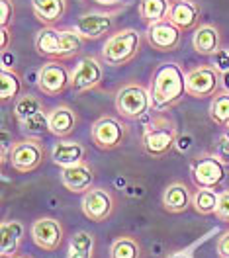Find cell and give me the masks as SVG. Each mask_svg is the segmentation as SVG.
<instances>
[{
  "instance_id": "cell-1",
  "label": "cell",
  "mask_w": 229,
  "mask_h": 258,
  "mask_svg": "<svg viewBox=\"0 0 229 258\" xmlns=\"http://www.w3.org/2000/svg\"><path fill=\"white\" fill-rule=\"evenodd\" d=\"M186 94V75L177 63H163L153 73L151 100L153 112H166Z\"/></svg>"
},
{
  "instance_id": "cell-2",
  "label": "cell",
  "mask_w": 229,
  "mask_h": 258,
  "mask_svg": "<svg viewBox=\"0 0 229 258\" xmlns=\"http://www.w3.org/2000/svg\"><path fill=\"white\" fill-rule=\"evenodd\" d=\"M179 129L175 119L164 112H155L143 129L141 147L153 159H164L177 145Z\"/></svg>"
},
{
  "instance_id": "cell-3",
  "label": "cell",
  "mask_w": 229,
  "mask_h": 258,
  "mask_svg": "<svg viewBox=\"0 0 229 258\" xmlns=\"http://www.w3.org/2000/svg\"><path fill=\"white\" fill-rule=\"evenodd\" d=\"M35 49L41 57L51 61H67L81 53L82 37L75 30H55L53 26L43 28L35 35Z\"/></svg>"
},
{
  "instance_id": "cell-4",
  "label": "cell",
  "mask_w": 229,
  "mask_h": 258,
  "mask_svg": "<svg viewBox=\"0 0 229 258\" xmlns=\"http://www.w3.org/2000/svg\"><path fill=\"white\" fill-rule=\"evenodd\" d=\"M153 110L151 90L141 84L130 82L116 92V112L124 119H141Z\"/></svg>"
},
{
  "instance_id": "cell-5",
  "label": "cell",
  "mask_w": 229,
  "mask_h": 258,
  "mask_svg": "<svg viewBox=\"0 0 229 258\" xmlns=\"http://www.w3.org/2000/svg\"><path fill=\"white\" fill-rule=\"evenodd\" d=\"M141 45V35L135 30H122L120 33H114L102 47V59L110 67H124L131 63Z\"/></svg>"
},
{
  "instance_id": "cell-6",
  "label": "cell",
  "mask_w": 229,
  "mask_h": 258,
  "mask_svg": "<svg viewBox=\"0 0 229 258\" xmlns=\"http://www.w3.org/2000/svg\"><path fill=\"white\" fill-rule=\"evenodd\" d=\"M190 176L194 180L196 188L217 190L225 180V164L213 153H204V155H200L192 161Z\"/></svg>"
},
{
  "instance_id": "cell-7",
  "label": "cell",
  "mask_w": 229,
  "mask_h": 258,
  "mask_svg": "<svg viewBox=\"0 0 229 258\" xmlns=\"http://www.w3.org/2000/svg\"><path fill=\"white\" fill-rule=\"evenodd\" d=\"M43 159H45V147L33 137L20 139L10 149V164L20 174L37 170L43 164Z\"/></svg>"
},
{
  "instance_id": "cell-8",
  "label": "cell",
  "mask_w": 229,
  "mask_h": 258,
  "mask_svg": "<svg viewBox=\"0 0 229 258\" xmlns=\"http://www.w3.org/2000/svg\"><path fill=\"white\" fill-rule=\"evenodd\" d=\"M128 135V127L112 115H104L92 123L90 129V141L100 151H114L124 145Z\"/></svg>"
},
{
  "instance_id": "cell-9",
  "label": "cell",
  "mask_w": 229,
  "mask_h": 258,
  "mask_svg": "<svg viewBox=\"0 0 229 258\" xmlns=\"http://www.w3.org/2000/svg\"><path fill=\"white\" fill-rule=\"evenodd\" d=\"M221 88V75L208 64L196 67L186 73V94L192 98L215 96Z\"/></svg>"
},
{
  "instance_id": "cell-10",
  "label": "cell",
  "mask_w": 229,
  "mask_h": 258,
  "mask_svg": "<svg viewBox=\"0 0 229 258\" xmlns=\"http://www.w3.org/2000/svg\"><path fill=\"white\" fill-rule=\"evenodd\" d=\"M30 235L35 246H39L45 252H55L65 241V229L63 223L55 217H39L30 227Z\"/></svg>"
},
{
  "instance_id": "cell-11",
  "label": "cell",
  "mask_w": 229,
  "mask_h": 258,
  "mask_svg": "<svg viewBox=\"0 0 229 258\" xmlns=\"http://www.w3.org/2000/svg\"><path fill=\"white\" fill-rule=\"evenodd\" d=\"M82 213L86 219L94 223H104L112 217L116 210V198L114 194L106 188H90L82 196Z\"/></svg>"
},
{
  "instance_id": "cell-12",
  "label": "cell",
  "mask_w": 229,
  "mask_h": 258,
  "mask_svg": "<svg viewBox=\"0 0 229 258\" xmlns=\"http://www.w3.org/2000/svg\"><path fill=\"white\" fill-rule=\"evenodd\" d=\"M37 88L51 98L59 96L67 88H71V75L65 64H61V61H49L43 64L37 75Z\"/></svg>"
},
{
  "instance_id": "cell-13",
  "label": "cell",
  "mask_w": 229,
  "mask_h": 258,
  "mask_svg": "<svg viewBox=\"0 0 229 258\" xmlns=\"http://www.w3.org/2000/svg\"><path fill=\"white\" fill-rule=\"evenodd\" d=\"M147 43L153 49L161 51V53H170V51H177L182 43V30L177 28L168 18L163 22H157L153 26H147Z\"/></svg>"
},
{
  "instance_id": "cell-14",
  "label": "cell",
  "mask_w": 229,
  "mask_h": 258,
  "mask_svg": "<svg viewBox=\"0 0 229 258\" xmlns=\"http://www.w3.org/2000/svg\"><path fill=\"white\" fill-rule=\"evenodd\" d=\"M104 67L96 57H84L71 73V88L75 92H86L102 82Z\"/></svg>"
},
{
  "instance_id": "cell-15",
  "label": "cell",
  "mask_w": 229,
  "mask_h": 258,
  "mask_svg": "<svg viewBox=\"0 0 229 258\" xmlns=\"http://www.w3.org/2000/svg\"><path fill=\"white\" fill-rule=\"evenodd\" d=\"M114 28V18L112 14H82L75 22V32L81 35L82 39H100L102 35L110 33Z\"/></svg>"
},
{
  "instance_id": "cell-16",
  "label": "cell",
  "mask_w": 229,
  "mask_h": 258,
  "mask_svg": "<svg viewBox=\"0 0 229 258\" xmlns=\"http://www.w3.org/2000/svg\"><path fill=\"white\" fill-rule=\"evenodd\" d=\"M61 182L69 192L73 194H86L92 188L94 182V172L90 168V164L82 161L73 166H65L61 172Z\"/></svg>"
},
{
  "instance_id": "cell-17",
  "label": "cell",
  "mask_w": 229,
  "mask_h": 258,
  "mask_svg": "<svg viewBox=\"0 0 229 258\" xmlns=\"http://www.w3.org/2000/svg\"><path fill=\"white\" fill-rule=\"evenodd\" d=\"M0 256L2 258H14L18 256V250L26 237V225L16 219H6L0 225Z\"/></svg>"
},
{
  "instance_id": "cell-18",
  "label": "cell",
  "mask_w": 229,
  "mask_h": 258,
  "mask_svg": "<svg viewBox=\"0 0 229 258\" xmlns=\"http://www.w3.org/2000/svg\"><path fill=\"white\" fill-rule=\"evenodd\" d=\"M168 20L182 32H192L200 28V8L190 0H173Z\"/></svg>"
},
{
  "instance_id": "cell-19",
  "label": "cell",
  "mask_w": 229,
  "mask_h": 258,
  "mask_svg": "<svg viewBox=\"0 0 229 258\" xmlns=\"http://www.w3.org/2000/svg\"><path fill=\"white\" fill-rule=\"evenodd\" d=\"M77 123H79V117L75 110H71L69 106H57L49 112V131L59 139L73 135Z\"/></svg>"
},
{
  "instance_id": "cell-20",
  "label": "cell",
  "mask_w": 229,
  "mask_h": 258,
  "mask_svg": "<svg viewBox=\"0 0 229 258\" xmlns=\"http://www.w3.org/2000/svg\"><path fill=\"white\" fill-rule=\"evenodd\" d=\"M192 196L186 184L182 182H175L170 186H166L163 194V208L168 213H184L192 206Z\"/></svg>"
},
{
  "instance_id": "cell-21",
  "label": "cell",
  "mask_w": 229,
  "mask_h": 258,
  "mask_svg": "<svg viewBox=\"0 0 229 258\" xmlns=\"http://www.w3.org/2000/svg\"><path fill=\"white\" fill-rule=\"evenodd\" d=\"M33 16L43 26L57 24L67 10V0H33L32 2Z\"/></svg>"
},
{
  "instance_id": "cell-22",
  "label": "cell",
  "mask_w": 229,
  "mask_h": 258,
  "mask_svg": "<svg viewBox=\"0 0 229 258\" xmlns=\"http://www.w3.org/2000/svg\"><path fill=\"white\" fill-rule=\"evenodd\" d=\"M51 159L61 168L79 164V162L84 161V147L81 143H75V141H59L57 145L53 147Z\"/></svg>"
},
{
  "instance_id": "cell-23",
  "label": "cell",
  "mask_w": 229,
  "mask_h": 258,
  "mask_svg": "<svg viewBox=\"0 0 229 258\" xmlns=\"http://www.w3.org/2000/svg\"><path fill=\"white\" fill-rule=\"evenodd\" d=\"M192 45L196 49V53L206 55V57H213L215 51L219 49V32L213 26H200L194 32V39Z\"/></svg>"
},
{
  "instance_id": "cell-24",
  "label": "cell",
  "mask_w": 229,
  "mask_h": 258,
  "mask_svg": "<svg viewBox=\"0 0 229 258\" xmlns=\"http://www.w3.org/2000/svg\"><path fill=\"white\" fill-rule=\"evenodd\" d=\"M94 246L96 239L88 231H79L71 237L67 258H94Z\"/></svg>"
},
{
  "instance_id": "cell-25",
  "label": "cell",
  "mask_w": 229,
  "mask_h": 258,
  "mask_svg": "<svg viewBox=\"0 0 229 258\" xmlns=\"http://www.w3.org/2000/svg\"><path fill=\"white\" fill-rule=\"evenodd\" d=\"M170 4L173 2H168V0H141L139 2V16L147 26H153V24L163 22L168 18Z\"/></svg>"
},
{
  "instance_id": "cell-26",
  "label": "cell",
  "mask_w": 229,
  "mask_h": 258,
  "mask_svg": "<svg viewBox=\"0 0 229 258\" xmlns=\"http://www.w3.org/2000/svg\"><path fill=\"white\" fill-rule=\"evenodd\" d=\"M22 77L18 75L14 69L2 67L0 71V100L8 102V100H18L22 94Z\"/></svg>"
},
{
  "instance_id": "cell-27",
  "label": "cell",
  "mask_w": 229,
  "mask_h": 258,
  "mask_svg": "<svg viewBox=\"0 0 229 258\" xmlns=\"http://www.w3.org/2000/svg\"><path fill=\"white\" fill-rule=\"evenodd\" d=\"M110 258H141V244L131 235H122L112 242Z\"/></svg>"
},
{
  "instance_id": "cell-28",
  "label": "cell",
  "mask_w": 229,
  "mask_h": 258,
  "mask_svg": "<svg viewBox=\"0 0 229 258\" xmlns=\"http://www.w3.org/2000/svg\"><path fill=\"white\" fill-rule=\"evenodd\" d=\"M210 117L215 125L227 127L229 125V92L219 90L215 96H212V106H210Z\"/></svg>"
},
{
  "instance_id": "cell-29",
  "label": "cell",
  "mask_w": 229,
  "mask_h": 258,
  "mask_svg": "<svg viewBox=\"0 0 229 258\" xmlns=\"http://www.w3.org/2000/svg\"><path fill=\"white\" fill-rule=\"evenodd\" d=\"M20 127H22V133H24L26 137L39 139V137H43L45 133H51L49 131V113L37 112L35 115L28 117L26 121H22Z\"/></svg>"
},
{
  "instance_id": "cell-30",
  "label": "cell",
  "mask_w": 229,
  "mask_h": 258,
  "mask_svg": "<svg viewBox=\"0 0 229 258\" xmlns=\"http://www.w3.org/2000/svg\"><path fill=\"white\" fill-rule=\"evenodd\" d=\"M37 112H43V104L37 96H32V94H24L16 100L14 104V117H16L18 123L26 121L28 117L35 115Z\"/></svg>"
},
{
  "instance_id": "cell-31",
  "label": "cell",
  "mask_w": 229,
  "mask_h": 258,
  "mask_svg": "<svg viewBox=\"0 0 229 258\" xmlns=\"http://www.w3.org/2000/svg\"><path fill=\"white\" fill-rule=\"evenodd\" d=\"M217 200H219V196L213 190L198 188L192 196V208L200 215H212V213H215V208H217Z\"/></svg>"
},
{
  "instance_id": "cell-32",
  "label": "cell",
  "mask_w": 229,
  "mask_h": 258,
  "mask_svg": "<svg viewBox=\"0 0 229 258\" xmlns=\"http://www.w3.org/2000/svg\"><path fill=\"white\" fill-rule=\"evenodd\" d=\"M221 223H227L229 225V190L219 194V200H217V208L213 213Z\"/></svg>"
},
{
  "instance_id": "cell-33",
  "label": "cell",
  "mask_w": 229,
  "mask_h": 258,
  "mask_svg": "<svg viewBox=\"0 0 229 258\" xmlns=\"http://www.w3.org/2000/svg\"><path fill=\"white\" fill-rule=\"evenodd\" d=\"M212 153L219 159V161L223 162L225 166H229V137L227 135H221V137L215 141Z\"/></svg>"
},
{
  "instance_id": "cell-34",
  "label": "cell",
  "mask_w": 229,
  "mask_h": 258,
  "mask_svg": "<svg viewBox=\"0 0 229 258\" xmlns=\"http://www.w3.org/2000/svg\"><path fill=\"white\" fill-rule=\"evenodd\" d=\"M14 20V4L12 0H0V26L8 28Z\"/></svg>"
},
{
  "instance_id": "cell-35",
  "label": "cell",
  "mask_w": 229,
  "mask_h": 258,
  "mask_svg": "<svg viewBox=\"0 0 229 258\" xmlns=\"http://www.w3.org/2000/svg\"><path fill=\"white\" fill-rule=\"evenodd\" d=\"M213 69L223 75L229 71V51L227 49H217L215 55H213Z\"/></svg>"
},
{
  "instance_id": "cell-36",
  "label": "cell",
  "mask_w": 229,
  "mask_h": 258,
  "mask_svg": "<svg viewBox=\"0 0 229 258\" xmlns=\"http://www.w3.org/2000/svg\"><path fill=\"white\" fill-rule=\"evenodd\" d=\"M217 254L221 258H229V231L221 233V237L217 239Z\"/></svg>"
},
{
  "instance_id": "cell-37",
  "label": "cell",
  "mask_w": 229,
  "mask_h": 258,
  "mask_svg": "<svg viewBox=\"0 0 229 258\" xmlns=\"http://www.w3.org/2000/svg\"><path fill=\"white\" fill-rule=\"evenodd\" d=\"M2 41H0V47H2V51H6L8 49V45H10V32H8V28H2Z\"/></svg>"
},
{
  "instance_id": "cell-38",
  "label": "cell",
  "mask_w": 229,
  "mask_h": 258,
  "mask_svg": "<svg viewBox=\"0 0 229 258\" xmlns=\"http://www.w3.org/2000/svg\"><path fill=\"white\" fill-rule=\"evenodd\" d=\"M102 6H112V4H131L133 0H94Z\"/></svg>"
},
{
  "instance_id": "cell-39",
  "label": "cell",
  "mask_w": 229,
  "mask_h": 258,
  "mask_svg": "<svg viewBox=\"0 0 229 258\" xmlns=\"http://www.w3.org/2000/svg\"><path fill=\"white\" fill-rule=\"evenodd\" d=\"M221 88H223V90H227V92H229V71H227V73H223V75H221Z\"/></svg>"
},
{
  "instance_id": "cell-40",
  "label": "cell",
  "mask_w": 229,
  "mask_h": 258,
  "mask_svg": "<svg viewBox=\"0 0 229 258\" xmlns=\"http://www.w3.org/2000/svg\"><path fill=\"white\" fill-rule=\"evenodd\" d=\"M168 258H192V254H190V252H186V250H179V252L170 254Z\"/></svg>"
},
{
  "instance_id": "cell-41",
  "label": "cell",
  "mask_w": 229,
  "mask_h": 258,
  "mask_svg": "<svg viewBox=\"0 0 229 258\" xmlns=\"http://www.w3.org/2000/svg\"><path fill=\"white\" fill-rule=\"evenodd\" d=\"M14 258H33V256H20V254H18V256H14Z\"/></svg>"
},
{
  "instance_id": "cell-42",
  "label": "cell",
  "mask_w": 229,
  "mask_h": 258,
  "mask_svg": "<svg viewBox=\"0 0 229 258\" xmlns=\"http://www.w3.org/2000/svg\"><path fill=\"white\" fill-rule=\"evenodd\" d=\"M225 135H227V137H229V125H227V127H225Z\"/></svg>"
}]
</instances>
